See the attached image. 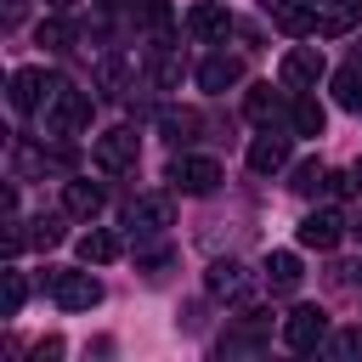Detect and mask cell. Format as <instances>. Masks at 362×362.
Wrapping results in <instances>:
<instances>
[{"label":"cell","mask_w":362,"mask_h":362,"mask_svg":"<svg viewBox=\"0 0 362 362\" xmlns=\"http://www.w3.org/2000/svg\"><path fill=\"white\" fill-rule=\"evenodd\" d=\"M57 356H62V339H57V334H51V339H40V345H34V362H57Z\"/></svg>","instance_id":"cell-32"},{"label":"cell","mask_w":362,"mask_h":362,"mask_svg":"<svg viewBox=\"0 0 362 362\" xmlns=\"http://www.w3.org/2000/svg\"><path fill=\"white\" fill-rule=\"evenodd\" d=\"M40 45H45V51H68V45H74V28H68L62 17H45V23H40Z\"/></svg>","instance_id":"cell-27"},{"label":"cell","mask_w":362,"mask_h":362,"mask_svg":"<svg viewBox=\"0 0 362 362\" xmlns=\"http://www.w3.org/2000/svg\"><path fill=\"white\" fill-rule=\"evenodd\" d=\"M260 6H266V11H277V6H283V0H260Z\"/></svg>","instance_id":"cell-35"},{"label":"cell","mask_w":362,"mask_h":362,"mask_svg":"<svg viewBox=\"0 0 362 362\" xmlns=\"http://www.w3.org/2000/svg\"><path fill=\"white\" fill-rule=\"evenodd\" d=\"M158 130H164V141L187 147V141L198 136V113H192V107H164V113H158Z\"/></svg>","instance_id":"cell-19"},{"label":"cell","mask_w":362,"mask_h":362,"mask_svg":"<svg viewBox=\"0 0 362 362\" xmlns=\"http://www.w3.org/2000/svg\"><path fill=\"white\" fill-rule=\"evenodd\" d=\"M328 74V62H322V45H294L288 57H283V68H277V79L288 85V90H317V79Z\"/></svg>","instance_id":"cell-6"},{"label":"cell","mask_w":362,"mask_h":362,"mask_svg":"<svg viewBox=\"0 0 362 362\" xmlns=\"http://www.w3.org/2000/svg\"><path fill=\"white\" fill-rule=\"evenodd\" d=\"M288 124H294V136H322L328 113H322V102H317L311 90H294V102H288Z\"/></svg>","instance_id":"cell-17"},{"label":"cell","mask_w":362,"mask_h":362,"mask_svg":"<svg viewBox=\"0 0 362 362\" xmlns=\"http://www.w3.org/2000/svg\"><path fill=\"white\" fill-rule=\"evenodd\" d=\"M334 102L351 107V113L362 107V68H339V74H334Z\"/></svg>","instance_id":"cell-25"},{"label":"cell","mask_w":362,"mask_h":362,"mask_svg":"<svg viewBox=\"0 0 362 362\" xmlns=\"http://www.w3.org/2000/svg\"><path fill=\"white\" fill-rule=\"evenodd\" d=\"M322 339H328V317L317 305H294L283 317V345L288 351H322Z\"/></svg>","instance_id":"cell-5"},{"label":"cell","mask_w":362,"mask_h":362,"mask_svg":"<svg viewBox=\"0 0 362 362\" xmlns=\"http://www.w3.org/2000/svg\"><path fill=\"white\" fill-rule=\"evenodd\" d=\"M136 23H141L147 34H158V40H170L175 11H170V0H136Z\"/></svg>","instance_id":"cell-22"},{"label":"cell","mask_w":362,"mask_h":362,"mask_svg":"<svg viewBox=\"0 0 362 362\" xmlns=\"http://www.w3.org/2000/svg\"><path fill=\"white\" fill-rule=\"evenodd\" d=\"M51 85H57V74H40V68H17V74H11V107H17V113H34V107L51 96Z\"/></svg>","instance_id":"cell-10"},{"label":"cell","mask_w":362,"mask_h":362,"mask_svg":"<svg viewBox=\"0 0 362 362\" xmlns=\"http://www.w3.org/2000/svg\"><path fill=\"white\" fill-rule=\"evenodd\" d=\"M322 351H328V356H339V362H345V356H362V328H339V334H328V339H322Z\"/></svg>","instance_id":"cell-26"},{"label":"cell","mask_w":362,"mask_h":362,"mask_svg":"<svg viewBox=\"0 0 362 362\" xmlns=\"http://www.w3.org/2000/svg\"><path fill=\"white\" fill-rule=\"evenodd\" d=\"M300 255H288V249H277V255H266V288L272 294H294L300 288Z\"/></svg>","instance_id":"cell-18"},{"label":"cell","mask_w":362,"mask_h":362,"mask_svg":"<svg viewBox=\"0 0 362 362\" xmlns=\"http://www.w3.org/2000/svg\"><path fill=\"white\" fill-rule=\"evenodd\" d=\"M40 119H45V136H79V130L90 124V96L74 90L68 79H57L51 96L40 102Z\"/></svg>","instance_id":"cell-1"},{"label":"cell","mask_w":362,"mask_h":362,"mask_svg":"<svg viewBox=\"0 0 362 362\" xmlns=\"http://www.w3.org/2000/svg\"><path fill=\"white\" fill-rule=\"evenodd\" d=\"M23 300H28V283H23V272H0V317H17L23 311Z\"/></svg>","instance_id":"cell-24"},{"label":"cell","mask_w":362,"mask_h":362,"mask_svg":"<svg viewBox=\"0 0 362 362\" xmlns=\"http://www.w3.org/2000/svg\"><path fill=\"white\" fill-rule=\"evenodd\" d=\"M170 187L187 192V198H204V192L221 187V164L204 158V153H175V158H170Z\"/></svg>","instance_id":"cell-2"},{"label":"cell","mask_w":362,"mask_h":362,"mask_svg":"<svg viewBox=\"0 0 362 362\" xmlns=\"http://www.w3.org/2000/svg\"><path fill=\"white\" fill-rule=\"evenodd\" d=\"M51 300H57L62 311H90V305L102 300V283H96L90 272H51Z\"/></svg>","instance_id":"cell-7"},{"label":"cell","mask_w":362,"mask_h":362,"mask_svg":"<svg viewBox=\"0 0 362 362\" xmlns=\"http://www.w3.org/2000/svg\"><path fill=\"white\" fill-rule=\"evenodd\" d=\"M45 6H51V11H68V6H79V0H45Z\"/></svg>","instance_id":"cell-34"},{"label":"cell","mask_w":362,"mask_h":362,"mask_svg":"<svg viewBox=\"0 0 362 362\" xmlns=\"http://www.w3.org/2000/svg\"><path fill=\"white\" fill-rule=\"evenodd\" d=\"M28 243H34V249L62 243V215H40V221H34V232H28Z\"/></svg>","instance_id":"cell-28"},{"label":"cell","mask_w":362,"mask_h":362,"mask_svg":"<svg viewBox=\"0 0 362 362\" xmlns=\"http://www.w3.org/2000/svg\"><path fill=\"white\" fill-rule=\"evenodd\" d=\"M90 153H96V170L124 175V170H136V158H141V136H136L130 124H119V130H102Z\"/></svg>","instance_id":"cell-3"},{"label":"cell","mask_w":362,"mask_h":362,"mask_svg":"<svg viewBox=\"0 0 362 362\" xmlns=\"http://www.w3.org/2000/svg\"><path fill=\"white\" fill-rule=\"evenodd\" d=\"M113 255H119V238H113V232H102V226H90V232L79 238V260H85V266H107Z\"/></svg>","instance_id":"cell-21"},{"label":"cell","mask_w":362,"mask_h":362,"mask_svg":"<svg viewBox=\"0 0 362 362\" xmlns=\"http://www.w3.org/2000/svg\"><path fill=\"white\" fill-rule=\"evenodd\" d=\"M283 164H288V136H277V130L266 124V130L249 141V170H255V175H277Z\"/></svg>","instance_id":"cell-11"},{"label":"cell","mask_w":362,"mask_h":362,"mask_svg":"<svg viewBox=\"0 0 362 362\" xmlns=\"http://www.w3.org/2000/svg\"><path fill=\"white\" fill-rule=\"evenodd\" d=\"M102 204H107V192H102L96 181H62V209H68V215L96 221V215H102Z\"/></svg>","instance_id":"cell-14"},{"label":"cell","mask_w":362,"mask_h":362,"mask_svg":"<svg viewBox=\"0 0 362 362\" xmlns=\"http://www.w3.org/2000/svg\"><path fill=\"white\" fill-rule=\"evenodd\" d=\"M260 351H266V322H260V311H249L243 328L221 339V356H260Z\"/></svg>","instance_id":"cell-16"},{"label":"cell","mask_w":362,"mask_h":362,"mask_svg":"<svg viewBox=\"0 0 362 362\" xmlns=\"http://www.w3.org/2000/svg\"><path fill=\"white\" fill-rule=\"evenodd\" d=\"M351 175H356V187H362V164H356V170H351Z\"/></svg>","instance_id":"cell-36"},{"label":"cell","mask_w":362,"mask_h":362,"mask_svg":"<svg viewBox=\"0 0 362 362\" xmlns=\"http://www.w3.org/2000/svg\"><path fill=\"white\" fill-rule=\"evenodd\" d=\"M170 221H175V204H170V192H141V198L124 209V226H130V238H158Z\"/></svg>","instance_id":"cell-4"},{"label":"cell","mask_w":362,"mask_h":362,"mask_svg":"<svg viewBox=\"0 0 362 362\" xmlns=\"http://www.w3.org/2000/svg\"><path fill=\"white\" fill-rule=\"evenodd\" d=\"M187 28H192V40H209V45H221L238 23H232V11L226 6H215V0H198L192 11H187Z\"/></svg>","instance_id":"cell-9"},{"label":"cell","mask_w":362,"mask_h":362,"mask_svg":"<svg viewBox=\"0 0 362 362\" xmlns=\"http://www.w3.org/2000/svg\"><path fill=\"white\" fill-rule=\"evenodd\" d=\"M322 175H328V170H322L317 158H311V164H300V170H294V192H317V187H322Z\"/></svg>","instance_id":"cell-29"},{"label":"cell","mask_w":362,"mask_h":362,"mask_svg":"<svg viewBox=\"0 0 362 362\" xmlns=\"http://www.w3.org/2000/svg\"><path fill=\"white\" fill-rule=\"evenodd\" d=\"M362 23V0H317V34H351Z\"/></svg>","instance_id":"cell-15"},{"label":"cell","mask_w":362,"mask_h":362,"mask_svg":"<svg viewBox=\"0 0 362 362\" xmlns=\"http://www.w3.org/2000/svg\"><path fill=\"white\" fill-rule=\"evenodd\" d=\"M102 11H119V6H136V0H96Z\"/></svg>","instance_id":"cell-33"},{"label":"cell","mask_w":362,"mask_h":362,"mask_svg":"<svg viewBox=\"0 0 362 362\" xmlns=\"http://www.w3.org/2000/svg\"><path fill=\"white\" fill-rule=\"evenodd\" d=\"M102 90H107V96H119V90H124V62H113V57L102 62Z\"/></svg>","instance_id":"cell-30"},{"label":"cell","mask_w":362,"mask_h":362,"mask_svg":"<svg viewBox=\"0 0 362 362\" xmlns=\"http://www.w3.org/2000/svg\"><path fill=\"white\" fill-rule=\"evenodd\" d=\"M339 238H345V215H339V209H311V215L300 221V243L317 249V255H328Z\"/></svg>","instance_id":"cell-8"},{"label":"cell","mask_w":362,"mask_h":362,"mask_svg":"<svg viewBox=\"0 0 362 362\" xmlns=\"http://www.w3.org/2000/svg\"><path fill=\"white\" fill-rule=\"evenodd\" d=\"M198 85H204V90H232V85H243V57H226V51L204 57V62H198Z\"/></svg>","instance_id":"cell-12"},{"label":"cell","mask_w":362,"mask_h":362,"mask_svg":"<svg viewBox=\"0 0 362 362\" xmlns=\"http://www.w3.org/2000/svg\"><path fill=\"white\" fill-rule=\"evenodd\" d=\"M272 17H277V28H283V34H300V40H305V34H317V11H311V6H300V0H283Z\"/></svg>","instance_id":"cell-20"},{"label":"cell","mask_w":362,"mask_h":362,"mask_svg":"<svg viewBox=\"0 0 362 362\" xmlns=\"http://www.w3.org/2000/svg\"><path fill=\"white\" fill-rule=\"evenodd\" d=\"M277 107H283V96H277L272 85H255V90L243 96V113H249L255 124H277Z\"/></svg>","instance_id":"cell-23"},{"label":"cell","mask_w":362,"mask_h":362,"mask_svg":"<svg viewBox=\"0 0 362 362\" xmlns=\"http://www.w3.org/2000/svg\"><path fill=\"white\" fill-rule=\"evenodd\" d=\"M356 232H362V221H356Z\"/></svg>","instance_id":"cell-37"},{"label":"cell","mask_w":362,"mask_h":362,"mask_svg":"<svg viewBox=\"0 0 362 362\" xmlns=\"http://www.w3.org/2000/svg\"><path fill=\"white\" fill-rule=\"evenodd\" d=\"M322 187H328L334 198H351V192H356V175H345V170H328V175H322Z\"/></svg>","instance_id":"cell-31"},{"label":"cell","mask_w":362,"mask_h":362,"mask_svg":"<svg viewBox=\"0 0 362 362\" xmlns=\"http://www.w3.org/2000/svg\"><path fill=\"white\" fill-rule=\"evenodd\" d=\"M204 288H209L215 300H243V294H249V272H243L238 260H215V266L204 272Z\"/></svg>","instance_id":"cell-13"}]
</instances>
